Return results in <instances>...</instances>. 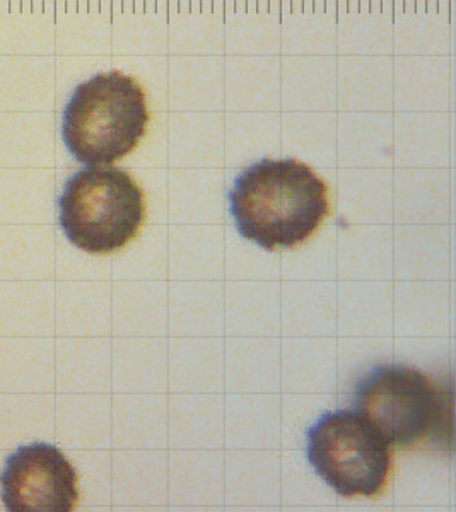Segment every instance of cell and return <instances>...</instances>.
Returning <instances> with one entry per match:
<instances>
[{
  "mask_svg": "<svg viewBox=\"0 0 456 512\" xmlns=\"http://www.w3.org/2000/svg\"><path fill=\"white\" fill-rule=\"evenodd\" d=\"M308 460L342 497H375L393 468L390 444L356 410L323 415L308 431Z\"/></svg>",
  "mask_w": 456,
  "mask_h": 512,
  "instance_id": "277c9868",
  "label": "cell"
},
{
  "mask_svg": "<svg viewBox=\"0 0 456 512\" xmlns=\"http://www.w3.org/2000/svg\"><path fill=\"white\" fill-rule=\"evenodd\" d=\"M59 207L65 236L93 255L129 245L146 217L144 192L118 168L82 169L65 183Z\"/></svg>",
  "mask_w": 456,
  "mask_h": 512,
  "instance_id": "3957f363",
  "label": "cell"
},
{
  "mask_svg": "<svg viewBox=\"0 0 456 512\" xmlns=\"http://www.w3.org/2000/svg\"><path fill=\"white\" fill-rule=\"evenodd\" d=\"M354 408L397 448H412L436 436L448 414L445 398L429 376L402 364L364 374L356 384Z\"/></svg>",
  "mask_w": 456,
  "mask_h": 512,
  "instance_id": "5b68a950",
  "label": "cell"
},
{
  "mask_svg": "<svg viewBox=\"0 0 456 512\" xmlns=\"http://www.w3.org/2000/svg\"><path fill=\"white\" fill-rule=\"evenodd\" d=\"M0 492L11 512H71L79 499L74 466L48 444L12 454L0 475Z\"/></svg>",
  "mask_w": 456,
  "mask_h": 512,
  "instance_id": "8992f818",
  "label": "cell"
},
{
  "mask_svg": "<svg viewBox=\"0 0 456 512\" xmlns=\"http://www.w3.org/2000/svg\"><path fill=\"white\" fill-rule=\"evenodd\" d=\"M238 233L264 250L294 248L328 216V188L296 159H262L243 169L229 192Z\"/></svg>",
  "mask_w": 456,
  "mask_h": 512,
  "instance_id": "6da1fadb",
  "label": "cell"
},
{
  "mask_svg": "<svg viewBox=\"0 0 456 512\" xmlns=\"http://www.w3.org/2000/svg\"><path fill=\"white\" fill-rule=\"evenodd\" d=\"M149 123L146 93L134 77L105 72L79 84L65 106L62 135L82 164H113L134 151Z\"/></svg>",
  "mask_w": 456,
  "mask_h": 512,
  "instance_id": "7a4b0ae2",
  "label": "cell"
}]
</instances>
